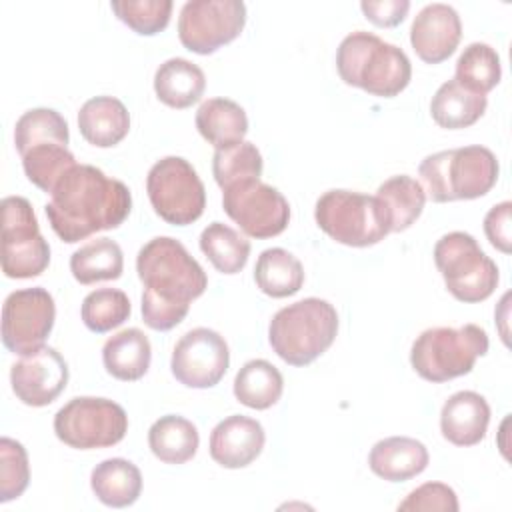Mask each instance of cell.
<instances>
[{
  "label": "cell",
  "instance_id": "1",
  "mask_svg": "<svg viewBox=\"0 0 512 512\" xmlns=\"http://www.w3.org/2000/svg\"><path fill=\"white\" fill-rule=\"evenodd\" d=\"M130 210L132 194L128 186L92 164L70 168L44 206L54 234L66 244L118 228L130 216Z\"/></svg>",
  "mask_w": 512,
  "mask_h": 512
},
{
  "label": "cell",
  "instance_id": "2",
  "mask_svg": "<svg viewBox=\"0 0 512 512\" xmlns=\"http://www.w3.org/2000/svg\"><path fill=\"white\" fill-rule=\"evenodd\" d=\"M136 272L144 284L142 320L158 332L178 326L186 318L190 302L208 288L202 266L180 240L170 236H156L138 250Z\"/></svg>",
  "mask_w": 512,
  "mask_h": 512
},
{
  "label": "cell",
  "instance_id": "3",
  "mask_svg": "<svg viewBox=\"0 0 512 512\" xmlns=\"http://www.w3.org/2000/svg\"><path fill=\"white\" fill-rule=\"evenodd\" d=\"M336 68L344 84L362 88L378 98L398 96L412 78V64L406 52L364 30H356L340 42Z\"/></svg>",
  "mask_w": 512,
  "mask_h": 512
},
{
  "label": "cell",
  "instance_id": "4",
  "mask_svg": "<svg viewBox=\"0 0 512 512\" xmlns=\"http://www.w3.org/2000/svg\"><path fill=\"white\" fill-rule=\"evenodd\" d=\"M498 172L494 152L480 144L428 154L418 166L426 198L438 204L488 194L498 180Z\"/></svg>",
  "mask_w": 512,
  "mask_h": 512
},
{
  "label": "cell",
  "instance_id": "5",
  "mask_svg": "<svg viewBox=\"0 0 512 512\" xmlns=\"http://www.w3.org/2000/svg\"><path fill=\"white\" fill-rule=\"evenodd\" d=\"M338 334V312L322 298H304L280 308L268 326L272 350L290 366H308Z\"/></svg>",
  "mask_w": 512,
  "mask_h": 512
},
{
  "label": "cell",
  "instance_id": "6",
  "mask_svg": "<svg viewBox=\"0 0 512 512\" xmlns=\"http://www.w3.org/2000/svg\"><path fill=\"white\" fill-rule=\"evenodd\" d=\"M488 352V334L478 324L436 326L420 332L410 348L414 372L434 384L468 374Z\"/></svg>",
  "mask_w": 512,
  "mask_h": 512
},
{
  "label": "cell",
  "instance_id": "7",
  "mask_svg": "<svg viewBox=\"0 0 512 512\" xmlns=\"http://www.w3.org/2000/svg\"><path fill=\"white\" fill-rule=\"evenodd\" d=\"M318 228L334 242L366 248L390 234V218L376 196L352 190H328L314 206Z\"/></svg>",
  "mask_w": 512,
  "mask_h": 512
},
{
  "label": "cell",
  "instance_id": "8",
  "mask_svg": "<svg viewBox=\"0 0 512 512\" xmlns=\"http://www.w3.org/2000/svg\"><path fill=\"white\" fill-rule=\"evenodd\" d=\"M434 262L448 292L464 304L490 298L500 280L496 262L484 254L468 232L444 234L434 246Z\"/></svg>",
  "mask_w": 512,
  "mask_h": 512
},
{
  "label": "cell",
  "instance_id": "9",
  "mask_svg": "<svg viewBox=\"0 0 512 512\" xmlns=\"http://www.w3.org/2000/svg\"><path fill=\"white\" fill-rule=\"evenodd\" d=\"M128 432L126 410L108 398L76 396L54 414V434L76 450H96L118 444Z\"/></svg>",
  "mask_w": 512,
  "mask_h": 512
},
{
  "label": "cell",
  "instance_id": "10",
  "mask_svg": "<svg viewBox=\"0 0 512 512\" xmlns=\"http://www.w3.org/2000/svg\"><path fill=\"white\" fill-rule=\"evenodd\" d=\"M154 212L172 226L196 222L206 208V190L194 166L182 156L160 158L146 176Z\"/></svg>",
  "mask_w": 512,
  "mask_h": 512
},
{
  "label": "cell",
  "instance_id": "11",
  "mask_svg": "<svg viewBox=\"0 0 512 512\" xmlns=\"http://www.w3.org/2000/svg\"><path fill=\"white\" fill-rule=\"evenodd\" d=\"M50 264V246L40 234L32 204L24 196L2 198V272L6 278H34Z\"/></svg>",
  "mask_w": 512,
  "mask_h": 512
},
{
  "label": "cell",
  "instance_id": "12",
  "mask_svg": "<svg viewBox=\"0 0 512 512\" xmlns=\"http://www.w3.org/2000/svg\"><path fill=\"white\" fill-rule=\"evenodd\" d=\"M244 24L242 0H188L178 16V38L186 50L208 56L236 40Z\"/></svg>",
  "mask_w": 512,
  "mask_h": 512
},
{
  "label": "cell",
  "instance_id": "13",
  "mask_svg": "<svg viewBox=\"0 0 512 512\" xmlns=\"http://www.w3.org/2000/svg\"><path fill=\"white\" fill-rule=\"evenodd\" d=\"M222 208L246 236L258 240L282 234L290 222V204L284 194L260 178L224 188Z\"/></svg>",
  "mask_w": 512,
  "mask_h": 512
},
{
  "label": "cell",
  "instance_id": "14",
  "mask_svg": "<svg viewBox=\"0 0 512 512\" xmlns=\"http://www.w3.org/2000/svg\"><path fill=\"white\" fill-rule=\"evenodd\" d=\"M56 304L42 286L14 290L2 306V344L12 354H28L40 346L54 328Z\"/></svg>",
  "mask_w": 512,
  "mask_h": 512
},
{
  "label": "cell",
  "instance_id": "15",
  "mask_svg": "<svg viewBox=\"0 0 512 512\" xmlns=\"http://www.w3.org/2000/svg\"><path fill=\"white\" fill-rule=\"evenodd\" d=\"M230 366V350L216 330L192 328L174 346L170 358L172 376L188 388L216 386Z\"/></svg>",
  "mask_w": 512,
  "mask_h": 512
},
{
  "label": "cell",
  "instance_id": "16",
  "mask_svg": "<svg viewBox=\"0 0 512 512\" xmlns=\"http://www.w3.org/2000/svg\"><path fill=\"white\" fill-rule=\"evenodd\" d=\"M68 364L52 346H40L22 354L10 368L14 396L26 406L52 404L68 384Z\"/></svg>",
  "mask_w": 512,
  "mask_h": 512
},
{
  "label": "cell",
  "instance_id": "17",
  "mask_svg": "<svg viewBox=\"0 0 512 512\" xmlns=\"http://www.w3.org/2000/svg\"><path fill=\"white\" fill-rule=\"evenodd\" d=\"M462 38V22L450 4H426L412 20L410 44L416 56L426 64L448 60Z\"/></svg>",
  "mask_w": 512,
  "mask_h": 512
},
{
  "label": "cell",
  "instance_id": "18",
  "mask_svg": "<svg viewBox=\"0 0 512 512\" xmlns=\"http://www.w3.org/2000/svg\"><path fill=\"white\" fill-rule=\"evenodd\" d=\"M266 432L256 418L232 414L220 420L210 434V456L228 470L246 468L264 448Z\"/></svg>",
  "mask_w": 512,
  "mask_h": 512
},
{
  "label": "cell",
  "instance_id": "19",
  "mask_svg": "<svg viewBox=\"0 0 512 512\" xmlns=\"http://www.w3.org/2000/svg\"><path fill=\"white\" fill-rule=\"evenodd\" d=\"M490 422V406L486 398L474 390L452 394L440 410V432L454 446H474L486 436Z\"/></svg>",
  "mask_w": 512,
  "mask_h": 512
},
{
  "label": "cell",
  "instance_id": "20",
  "mask_svg": "<svg viewBox=\"0 0 512 512\" xmlns=\"http://www.w3.org/2000/svg\"><path fill=\"white\" fill-rule=\"evenodd\" d=\"M428 462V448L410 436H390L378 440L368 454L370 470L388 482H406L422 474Z\"/></svg>",
  "mask_w": 512,
  "mask_h": 512
},
{
  "label": "cell",
  "instance_id": "21",
  "mask_svg": "<svg viewBox=\"0 0 512 512\" xmlns=\"http://www.w3.org/2000/svg\"><path fill=\"white\" fill-rule=\"evenodd\" d=\"M78 130L88 144L112 148L128 136L130 114L122 100L114 96H94L78 110Z\"/></svg>",
  "mask_w": 512,
  "mask_h": 512
},
{
  "label": "cell",
  "instance_id": "22",
  "mask_svg": "<svg viewBox=\"0 0 512 512\" xmlns=\"http://www.w3.org/2000/svg\"><path fill=\"white\" fill-rule=\"evenodd\" d=\"M102 362L110 376L122 382L140 380L152 362V346L140 328H124L112 334L102 348Z\"/></svg>",
  "mask_w": 512,
  "mask_h": 512
},
{
  "label": "cell",
  "instance_id": "23",
  "mask_svg": "<svg viewBox=\"0 0 512 512\" xmlns=\"http://www.w3.org/2000/svg\"><path fill=\"white\" fill-rule=\"evenodd\" d=\"M206 90L202 68L186 58H168L156 68L154 92L170 108L184 110L196 104Z\"/></svg>",
  "mask_w": 512,
  "mask_h": 512
},
{
  "label": "cell",
  "instance_id": "24",
  "mask_svg": "<svg viewBox=\"0 0 512 512\" xmlns=\"http://www.w3.org/2000/svg\"><path fill=\"white\" fill-rule=\"evenodd\" d=\"M90 488L104 506L126 508L140 498L142 474L138 466L126 458H108L94 466Z\"/></svg>",
  "mask_w": 512,
  "mask_h": 512
},
{
  "label": "cell",
  "instance_id": "25",
  "mask_svg": "<svg viewBox=\"0 0 512 512\" xmlns=\"http://www.w3.org/2000/svg\"><path fill=\"white\" fill-rule=\"evenodd\" d=\"M488 106L484 94L464 88L458 80H446L430 100L432 120L446 130H460L476 124Z\"/></svg>",
  "mask_w": 512,
  "mask_h": 512
},
{
  "label": "cell",
  "instance_id": "26",
  "mask_svg": "<svg viewBox=\"0 0 512 512\" xmlns=\"http://www.w3.org/2000/svg\"><path fill=\"white\" fill-rule=\"evenodd\" d=\"M196 128L214 148H226L242 142L248 132L244 108L230 98H208L196 110Z\"/></svg>",
  "mask_w": 512,
  "mask_h": 512
},
{
  "label": "cell",
  "instance_id": "27",
  "mask_svg": "<svg viewBox=\"0 0 512 512\" xmlns=\"http://www.w3.org/2000/svg\"><path fill=\"white\" fill-rule=\"evenodd\" d=\"M148 446L164 464H184L192 460L200 446L198 428L184 416H160L148 430Z\"/></svg>",
  "mask_w": 512,
  "mask_h": 512
},
{
  "label": "cell",
  "instance_id": "28",
  "mask_svg": "<svg viewBox=\"0 0 512 512\" xmlns=\"http://www.w3.org/2000/svg\"><path fill=\"white\" fill-rule=\"evenodd\" d=\"M124 270V254L112 238H96L70 256V272L76 282L88 286L104 280H118Z\"/></svg>",
  "mask_w": 512,
  "mask_h": 512
},
{
  "label": "cell",
  "instance_id": "29",
  "mask_svg": "<svg viewBox=\"0 0 512 512\" xmlns=\"http://www.w3.org/2000/svg\"><path fill=\"white\" fill-rule=\"evenodd\" d=\"M254 280L260 292L270 298L294 296L304 284L302 262L284 248H266L254 266Z\"/></svg>",
  "mask_w": 512,
  "mask_h": 512
},
{
  "label": "cell",
  "instance_id": "30",
  "mask_svg": "<svg viewBox=\"0 0 512 512\" xmlns=\"http://www.w3.org/2000/svg\"><path fill=\"white\" fill-rule=\"evenodd\" d=\"M284 390L280 370L268 360H248L234 376V396L240 404L252 410H268L274 406Z\"/></svg>",
  "mask_w": 512,
  "mask_h": 512
},
{
  "label": "cell",
  "instance_id": "31",
  "mask_svg": "<svg viewBox=\"0 0 512 512\" xmlns=\"http://www.w3.org/2000/svg\"><path fill=\"white\" fill-rule=\"evenodd\" d=\"M376 198L386 208L390 218V232L408 230L420 218L426 204V192L422 184L408 174H398L384 180L376 190Z\"/></svg>",
  "mask_w": 512,
  "mask_h": 512
},
{
  "label": "cell",
  "instance_id": "32",
  "mask_svg": "<svg viewBox=\"0 0 512 512\" xmlns=\"http://www.w3.org/2000/svg\"><path fill=\"white\" fill-rule=\"evenodd\" d=\"M200 250L222 274H238L250 256V240L222 222L208 224L200 234Z\"/></svg>",
  "mask_w": 512,
  "mask_h": 512
},
{
  "label": "cell",
  "instance_id": "33",
  "mask_svg": "<svg viewBox=\"0 0 512 512\" xmlns=\"http://www.w3.org/2000/svg\"><path fill=\"white\" fill-rule=\"evenodd\" d=\"M502 78V64L498 52L486 42L468 44L456 60V76L464 88L476 94H488Z\"/></svg>",
  "mask_w": 512,
  "mask_h": 512
},
{
  "label": "cell",
  "instance_id": "34",
  "mask_svg": "<svg viewBox=\"0 0 512 512\" xmlns=\"http://www.w3.org/2000/svg\"><path fill=\"white\" fill-rule=\"evenodd\" d=\"M20 158L26 178L46 194H52L60 178L76 166L74 154L68 150V146L58 142L32 146Z\"/></svg>",
  "mask_w": 512,
  "mask_h": 512
},
{
  "label": "cell",
  "instance_id": "35",
  "mask_svg": "<svg viewBox=\"0 0 512 512\" xmlns=\"http://www.w3.org/2000/svg\"><path fill=\"white\" fill-rule=\"evenodd\" d=\"M46 142L68 146L70 132L64 116L52 108H32L24 112L14 126V144L18 154L22 156L32 146Z\"/></svg>",
  "mask_w": 512,
  "mask_h": 512
},
{
  "label": "cell",
  "instance_id": "36",
  "mask_svg": "<svg viewBox=\"0 0 512 512\" xmlns=\"http://www.w3.org/2000/svg\"><path fill=\"white\" fill-rule=\"evenodd\" d=\"M264 170L262 154L252 142H236L226 148H216L212 156V174L224 190L236 182L260 178Z\"/></svg>",
  "mask_w": 512,
  "mask_h": 512
},
{
  "label": "cell",
  "instance_id": "37",
  "mask_svg": "<svg viewBox=\"0 0 512 512\" xmlns=\"http://www.w3.org/2000/svg\"><path fill=\"white\" fill-rule=\"evenodd\" d=\"M132 312L130 298L118 288L92 290L80 306V318L90 332L104 334L128 320Z\"/></svg>",
  "mask_w": 512,
  "mask_h": 512
},
{
  "label": "cell",
  "instance_id": "38",
  "mask_svg": "<svg viewBox=\"0 0 512 512\" xmlns=\"http://www.w3.org/2000/svg\"><path fill=\"white\" fill-rule=\"evenodd\" d=\"M110 8L136 34L154 36L168 26L174 4L172 0H114Z\"/></svg>",
  "mask_w": 512,
  "mask_h": 512
},
{
  "label": "cell",
  "instance_id": "39",
  "mask_svg": "<svg viewBox=\"0 0 512 512\" xmlns=\"http://www.w3.org/2000/svg\"><path fill=\"white\" fill-rule=\"evenodd\" d=\"M30 464L26 448L14 438H0V502L6 504L28 488Z\"/></svg>",
  "mask_w": 512,
  "mask_h": 512
},
{
  "label": "cell",
  "instance_id": "40",
  "mask_svg": "<svg viewBox=\"0 0 512 512\" xmlns=\"http://www.w3.org/2000/svg\"><path fill=\"white\" fill-rule=\"evenodd\" d=\"M458 496L444 482H426L414 488L400 504L398 510H426V512H458Z\"/></svg>",
  "mask_w": 512,
  "mask_h": 512
},
{
  "label": "cell",
  "instance_id": "41",
  "mask_svg": "<svg viewBox=\"0 0 512 512\" xmlns=\"http://www.w3.org/2000/svg\"><path fill=\"white\" fill-rule=\"evenodd\" d=\"M510 222H512V202L508 200L492 206L484 216V234L488 242L504 254H510L512 250Z\"/></svg>",
  "mask_w": 512,
  "mask_h": 512
},
{
  "label": "cell",
  "instance_id": "42",
  "mask_svg": "<svg viewBox=\"0 0 512 512\" xmlns=\"http://www.w3.org/2000/svg\"><path fill=\"white\" fill-rule=\"evenodd\" d=\"M360 10L372 24L380 28H392L404 22L410 10V2L408 0H362Z\"/></svg>",
  "mask_w": 512,
  "mask_h": 512
}]
</instances>
